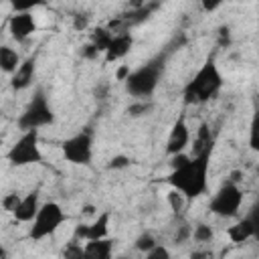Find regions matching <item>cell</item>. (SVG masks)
Returning a JSON list of instances; mask_svg holds the SVG:
<instances>
[{"label":"cell","instance_id":"7","mask_svg":"<svg viewBox=\"0 0 259 259\" xmlns=\"http://www.w3.org/2000/svg\"><path fill=\"white\" fill-rule=\"evenodd\" d=\"M241 204H243V192H241L239 184H235L231 180H225L217 188V192L212 194V198L208 202V208L217 217L231 219V217H237L239 214Z\"/></svg>","mask_w":259,"mask_h":259},{"label":"cell","instance_id":"24","mask_svg":"<svg viewBox=\"0 0 259 259\" xmlns=\"http://www.w3.org/2000/svg\"><path fill=\"white\" fill-rule=\"evenodd\" d=\"M20 198H22V196H20L18 192H8V194H4V196H2L0 204H2V208H4V210H8V212L12 214V212H14V208L18 206Z\"/></svg>","mask_w":259,"mask_h":259},{"label":"cell","instance_id":"25","mask_svg":"<svg viewBox=\"0 0 259 259\" xmlns=\"http://www.w3.org/2000/svg\"><path fill=\"white\" fill-rule=\"evenodd\" d=\"M144 255H146L144 259H172L168 247H164V245H160V243H158L154 249H150L148 253H144Z\"/></svg>","mask_w":259,"mask_h":259},{"label":"cell","instance_id":"29","mask_svg":"<svg viewBox=\"0 0 259 259\" xmlns=\"http://www.w3.org/2000/svg\"><path fill=\"white\" fill-rule=\"evenodd\" d=\"M87 26H89V14L79 12V14L73 16V28L75 30H85Z\"/></svg>","mask_w":259,"mask_h":259},{"label":"cell","instance_id":"13","mask_svg":"<svg viewBox=\"0 0 259 259\" xmlns=\"http://www.w3.org/2000/svg\"><path fill=\"white\" fill-rule=\"evenodd\" d=\"M132 45H134V38H132L130 32H117V34H113L109 47H107L105 53H103V55H105V61H107V63H113V61L123 59V57L132 51Z\"/></svg>","mask_w":259,"mask_h":259},{"label":"cell","instance_id":"31","mask_svg":"<svg viewBox=\"0 0 259 259\" xmlns=\"http://www.w3.org/2000/svg\"><path fill=\"white\" fill-rule=\"evenodd\" d=\"M127 75H130V67H127V65H123V67H119V69H117L115 79H117V81H125V79H127Z\"/></svg>","mask_w":259,"mask_h":259},{"label":"cell","instance_id":"28","mask_svg":"<svg viewBox=\"0 0 259 259\" xmlns=\"http://www.w3.org/2000/svg\"><path fill=\"white\" fill-rule=\"evenodd\" d=\"M190 233H192V229H190L186 223H184V225H180V227L176 229V233H174V243H176V245H182V243L190 237Z\"/></svg>","mask_w":259,"mask_h":259},{"label":"cell","instance_id":"16","mask_svg":"<svg viewBox=\"0 0 259 259\" xmlns=\"http://www.w3.org/2000/svg\"><path fill=\"white\" fill-rule=\"evenodd\" d=\"M227 235H229V239H231L233 243H245V241H249L251 237H255V221H253V217H245V219L239 221L237 225L229 227Z\"/></svg>","mask_w":259,"mask_h":259},{"label":"cell","instance_id":"11","mask_svg":"<svg viewBox=\"0 0 259 259\" xmlns=\"http://www.w3.org/2000/svg\"><path fill=\"white\" fill-rule=\"evenodd\" d=\"M188 144H190V127H188L184 117H178L172 123V130H170V136H168V142H166V154L170 158L176 156V154H182Z\"/></svg>","mask_w":259,"mask_h":259},{"label":"cell","instance_id":"17","mask_svg":"<svg viewBox=\"0 0 259 259\" xmlns=\"http://www.w3.org/2000/svg\"><path fill=\"white\" fill-rule=\"evenodd\" d=\"M212 134L208 123H200V127L196 130L194 136V144H192V156H200V154H212Z\"/></svg>","mask_w":259,"mask_h":259},{"label":"cell","instance_id":"10","mask_svg":"<svg viewBox=\"0 0 259 259\" xmlns=\"http://www.w3.org/2000/svg\"><path fill=\"white\" fill-rule=\"evenodd\" d=\"M8 32L16 42H24L36 32V20L30 12H14L8 20Z\"/></svg>","mask_w":259,"mask_h":259},{"label":"cell","instance_id":"4","mask_svg":"<svg viewBox=\"0 0 259 259\" xmlns=\"http://www.w3.org/2000/svg\"><path fill=\"white\" fill-rule=\"evenodd\" d=\"M55 121V113L53 107L45 95L42 89H36V93L32 95V99L28 101V105L24 107V111L18 115L16 125L22 132H30V130H38L45 125H51Z\"/></svg>","mask_w":259,"mask_h":259},{"label":"cell","instance_id":"33","mask_svg":"<svg viewBox=\"0 0 259 259\" xmlns=\"http://www.w3.org/2000/svg\"><path fill=\"white\" fill-rule=\"evenodd\" d=\"M95 212V206L93 204H85L83 206V214H93Z\"/></svg>","mask_w":259,"mask_h":259},{"label":"cell","instance_id":"18","mask_svg":"<svg viewBox=\"0 0 259 259\" xmlns=\"http://www.w3.org/2000/svg\"><path fill=\"white\" fill-rule=\"evenodd\" d=\"M20 65V55L8 47V45H0V71L6 75H12Z\"/></svg>","mask_w":259,"mask_h":259},{"label":"cell","instance_id":"27","mask_svg":"<svg viewBox=\"0 0 259 259\" xmlns=\"http://www.w3.org/2000/svg\"><path fill=\"white\" fill-rule=\"evenodd\" d=\"M168 202H170V206H172V210H182V206H184V196L180 194V192H176V190H170V194H168Z\"/></svg>","mask_w":259,"mask_h":259},{"label":"cell","instance_id":"9","mask_svg":"<svg viewBox=\"0 0 259 259\" xmlns=\"http://www.w3.org/2000/svg\"><path fill=\"white\" fill-rule=\"evenodd\" d=\"M109 219H111V212L109 210H103L95 217L93 223L89 225H77L75 233H73V239L77 241H97V239H105L107 233H109Z\"/></svg>","mask_w":259,"mask_h":259},{"label":"cell","instance_id":"2","mask_svg":"<svg viewBox=\"0 0 259 259\" xmlns=\"http://www.w3.org/2000/svg\"><path fill=\"white\" fill-rule=\"evenodd\" d=\"M223 87V75L219 71V65L214 57H208L202 67L194 73V77L184 85L182 97L186 105H200L217 97V93Z\"/></svg>","mask_w":259,"mask_h":259},{"label":"cell","instance_id":"19","mask_svg":"<svg viewBox=\"0 0 259 259\" xmlns=\"http://www.w3.org/2000/svg\"><path fill=\"white\" fill-rule=\"evenodd\" d=\"M111 38H113V32H111L107 26H97V28H93V32H91V36H89V45H91L97 53H105V49L109 47Z\"/></svg>","mask_w":259,"mask_h":259},{"label":"cell","instance_id":"32","mask_svg":"<svg viewBox=\"0 0 259 259\" xmlns=\"http://www.w3.org/2000/svg\"><path fill=\"white\" fill-rule=\"evenodd\" d=\"M229 26H221V45H229Z\"/></svg>","mask_w":259,"mask_h":259},{"label":"cell","instance_id":"21","mask_svg":"<svg viewBox=\"0 0 259 259\" xmlns=\"http://www.w3.org/2000/svg\"><path fill=\"white\" fill-rule=\"evenodd\" d=\"M190 237H194V241H198V243H210L212 237H214V231H212L210 225H206V223H198V225H194Z\"/></svg>","mask_w":259,"mask_h":259},{"label":"cell","instance_id":"14","mask_svg":"<svg viewBox=\"0 0 259 259\" xmlns=\"http://www.w3.org/2000/svg\"><path fill=\"white\" fill-rule=\"evenodd\" d=\"M38 208H40L38 192H34V190H32V192H28L26 196H22V198H20V202H18V206L14 208L12 217H14V221H16V223H32V219L36 217Z\"/></svg>","mask_w":259,"mask_h":259},{"label":"cell","instance_id":"23","mask_svg":"<svg viewBox=\"0 0 259 259\" xmlns=\"http://www.w3.org/2000/svg\"><path fill=\"white\" fill-rule=\"evenodd\" d=\"M152 107H154V105H152L150 101H146V99H138V101H134V103L127 107V113H130L132 117H140V115H146Z\"/></svg>","mask_w":259,"mask_h":259},{"label":"cell","instance_id":"15","mask_svg":"<svg viewBox=\"0 0 259 259\" xmlns=\"http://www.w3.org/2000/svg\"><path fill=\"white\" fill-rule=\"evenodd\" d=\"M113 239H97V241H85L83 245V259H111L113 253Z\"/></svg>","mask_w":259,"mask_h":259},{"label":"cell","instance_id":"12","mask_svg":"<svg viewBox=\"0 0 259 259\" xmlns=\"http://www.w3.org/2000/svg\"><path fill=\"white\" fill-rule=\"evenodd\" d=\"M34 73H36V59L28 57L26 61H22L18 65V69L10 75V87L14 91H24L26 87L32 85L34 81Z\"/></svg>","mask_w":259,"mask_h":259},{"label":"cell","instance_id":"1","mask_svg":"<svg viewBox=\"0 0 259 259\" xmlns=\"http://www.w3.org/2000/svg\"><path fill=\"white\" fill-rule=\"evenodd\" d=\"M208 166L210 154L190 156L188 162L168 174V184L172 186V190L180 192L184 200H194L208 190Z\"/></svg>","mask_w":259,"mask_h":259},{"label":"cell","instance_id":"6","mask_svg":"<svg viewBox=\"0 0 259 259\" xmlns=\"http://www.w3.org/2000/svg\"><path fill=\"white\" fill-rule=\"evenodd\" d=\"M6 160L12 166H30L42 162V152L38 146V130L24 132L6 152Z\"/></svg>","mask_w":259,"mask_h":259},{"label":"cell","instance_id":"22","mask_svg":"<svg viewBox=\"0 0 259 259\" xmlns=\"http://www.w3.org/2000/svg\"><path fill=\"white\" fill-rule=\"evenodd\" d=\"M158 245V241H156V237L152 235V233H142L138 239H136V243H134V247L138 249V251H142V253H148L150 249H154Z\"/></svg>","mask_w":259,"mask_h":259},{"label":"cell","instance_id":"5","mask_svg":"<svg viewBox=\"0 0 259 259\" xmlns=\"http://www.w3.org/2000/svg\"><path fill=\"white\" fill-rule=\"evenodd\" d=\"M65 223V212L61 208V204L49 200V202H42L36 217L32 219L30 223V231H28V237L32 241H42L45 237H51L59 231V227Z\"/></svg>","mask_w":259,"mask_h":259},{"label":"cell","instance_id":"26","mask_svg":"<svg viewBox=\"0 0 259 259\" xmlns=\"http://www.w3.org/2000/svg\"><path fill=\"white\" fill-rule=\"evenodd\" d=\"M130 158L127 156H123V154H117V156H113L111 160H109V164H107V168L109 170H121V168H127L130 166Z\"/></svg>","mask_w":259,"mask_h":259},{"label":"cell","instance_id":"34","mask_svg":"<svg viewBox=\"0 0 259 259\" xmlns=\"http://www.w3.org/2000/svg\"><path fill=\"white\" fill-rule=\"evenodd\" d=\"M206 257V253H202V251H194V253H190V259H204Z\"/></svg>","mask_w":259,"mask_h":259},{"label":"cell","instance_id":"3","mask_svg":"<svg viewBox=\"0 0 259 259\" xmlns=\"http://www.w3.org/2000/svg\"><path fill=\"white\" fill-rule=\"evenodd\" d=\"M164 63H166V57L164 55H156L154 59L146 61L142 67L130 71L127 79L123 81L125 83V91L132 97L148 99L156 91V87L160 83V77L164 73Z\"/></svg>","mask_w":259,"mask_h":259},{"label":"cell","instance_id":"8","mask_svg":"<svg viewBox=\"0 0 259 259\" xmlns=\"http://www.w3.org/2000/svg\"><path fill=\"white\" fill-rule=\"evenodd\" d=\"M61 152L69 164L89 166L91 158H93V132L89 127H85V130L77 132L75 136L67 138L61 144Z\"/></svg>","mask_w":259,"mask_h":259},{"label":"cell","instance_id":"30","mask_svg":"<svg viewBox=\"0 0 259 259\" xmlns=\"http://www.w3.org/2000/svg\"><path fill=\"white\" fill-rule=\"evenodd\" d=\"M81 57H83V59H97V57H99V53H97V51L87 42V45L81 49Z\"/></svg>","mask_w":259,"mask_h":259},{"label":"cell","instance_id":"20","mask_svg":"<svg viewBox=\"0 0 259 259\" xmlns=\"http://www.w3.org/2000/svg\"><path fill=\"white\" fill-rule=\"evenodd\" d=\"M63 259H83V243L77 239H71L65 243L63 251H61Z\"/></svg>","mask_w":259,"mask_h":259}]
</instances>
